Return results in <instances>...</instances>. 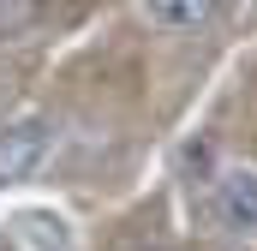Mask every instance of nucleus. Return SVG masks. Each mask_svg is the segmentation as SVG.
Listing matches in <instances>:
<instances>
[{
    "label": "nucleus",
    "instance_id": "nucleus-6",
    "mask_svg": "<svg viewBox=\"0 0 257 251\" xmlns=\"http://www.w3.org/2000/svg\"><path fill=\"white\" fill-rule=\"evenodd\" d=\"M120 251H138V245H120ZM156 251H168V245H156Z\"/></svg>",
    "mask_w": 257,
    "mask_h": 251
},
{
    "label": "nucleus",
    "instance_id": "nucleus-1",
    "mask_svg": "<svg viewBox=\"0 0 257 251\" xmlns=\"http://www.w3.org/2000/svg\"><path fill=\"white\" fill-rule=\"evenodd\" d=\"M209 221L221 233H257V162H221L209 180Z\"/></svg>",
    "mask_w": 257,
    "mask_h": 251
},
{
    "label": "nucleus",
    "instance_id": "nucleus-3",
    "mask_svg": "<svg viewBox=\"0 0 257 251\" xmlns=\"http://www.w3.org/2000/svg\"><path fill=\"white\" fill-rule=\"evenodd\" d=\"M138 12L156 24V30H197L221 12V0H138Z\"/></svg>",
    "mask_w": 257,
    "mask_h": 251
},
{
    "label": "nucleus",
    "instance_id": "nucleus-2",
    "mask_svg": "<svg viewBox=\"0 0 257 251\" xmlns=\"http://www.w3.org/2000/svg\"><path fill=\"white\" fill-rule=\"evenodd\" d=\"M48 144H54L48 114H18V120H0V186L30 180V174L42 168Z\"/></svg>",
    "mask_w": 257,
    "mask_h": 251
},
{
    "label": "nucleus",
    "instance_id": "nucleus-4",
    "mask_svg": "<svg viewBox=\"0 0 257 251\" xmlns=\"http://www.w3.org/2000/svg\"><path fill=\"white\" fill-rule=\"evenodd\" d=\"M54 24V0H0V42H30Z\"/></svg>",
    "mask_w": 257,
    "mask_h": 251
},
{
    "label": "nucleus",
    "instance_id": "nucleus-5",
    "mask_svg": "<svg viewBox=\"0 0 257 251\" xmlns=\"http://www.w3.org/2000/svg\"><path fill=\"white\" fill-rule=\"evenodd\" d=\"M251 30H257V0H251Z\"/></svg>",
    "mask_w": 257,
    "mask_h": 251
}]
</instances>
